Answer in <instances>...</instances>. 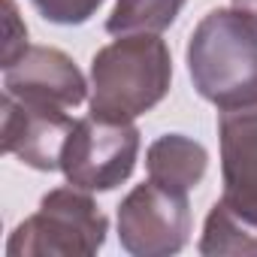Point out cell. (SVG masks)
<instances>
[{
	"mask_svg": "<svg viewBox=\"0 0 257 257\" xmlns=\"http://www.w3.org/2000/svg\"><path fill=\"white\" fill-rule=\"evenodd\" d=\"M173 85V55L158 34H127L103 46L91 61V115L137 121L152 112Z\"/></svg>",
	"mask_w": 257,
	"mask_h": 257,
	"instance_id": "obj_1",
	"label": "cell"
},
{
	"mask_svg": "<svg viewBox=\"0 0 257 257\" xmlns=\"http://www.w3.org/2000/svg\"><path fill=\"white\" fill-rule=\"evenodd\" d=\"M185 58L194 91L221 112L257 103V28L233 7L203 16Z\"/></svg>",
	"mask_w": 257,
	"mask_h": 257,
	"instance_id": "obj_2",
	"label": "cell"
},
{
	"mask_svg": "<svg viewBox=\"0 0 257 257\" xmlns=\"http://www.w3.org/2000/svg\"><path fill=\"white\" fill-rule=\"evenodd\" d=\"M109 218L94 203L91 191L64 185L40 200V209L25 218L10 242V257H91L106 245Z\"/></svg>",
	"mask_w": 257,
	"mask_h": 257,
	"instance_id": "obj_3",
	"label": "cell"
},
{
	"mask_svg": "<svg viewBox=\"0 0 257 257\" xmlns=\"http://www.w3.org/2000/svg\"><path fill=\"white\" fill-rule=\"evenodd\" d=\"M140 127L134 121H109V118H79L64 146L61 173L70 185L100 194L115 191L131 179L140 158Z\"/></svg>",
	"mask_w": 257,
	"mask_h": 257,
	"instance_id": "obj_4",
	"label": "cell"
},
{
	"mask_svg": "<svg viewBox=\"0 0 257 257\" xmlns=\"http://www.w3.org/2000/svg\"><path fill=\"white\" fill-rule=\"evenodd\" d=\"M118 242L134 257H170L191 239L188 194L170 191L158 182H143L118 206Z\"/></svg>",
	"mask_w": 257,
	"mask_h": 257,
	"instance_id": "obj_5",
	"label": "cell"
},
{
	"mask_svg": "<svg viewBox=\"0 0 257 257\" xmlns=\"http://www.w3.org/2000/svg\"><path fill=\"white\" fill-rule=\"evenodd\" d=\"M73 127L76 118L70 115V109L40 106L4 94V152L16 155L22 164L40 173L61 170L64 146Z\"/></svg>",
	"mask_w": 257,
	"mask_h": 257,
	"instance_id": "obj_6",
	"label": "cell"
},
{
	"mask_svg": "<svg viewBox=\"0 0 257 257\" xmlns=\"http://www.w3.org/2000/svg\"><path fill=\"white\" fill-rule=\"evenodd\" d=\"M88 91L91 85L85 82L76 61L52 46H28L16 64L4 67V94L28 103L76 109L91 97Z\"/></svg>",
	"mask_w": 257,
	"mask_h": 257,
	"instance_id": "obj_7",
	"label": "cell"
},
{
	"mask_svg": "<svg viewBox=\"0 0 257 257\" xmlns=\"http://www.w3.org/2000/svg\"><path fill=\"white\" fill-rule=\"evenodd\" d=\"M221 140V200L257 224V103L218 115Z\"/></svg>",
	"mask_w": 257,
	"mask_h": 257,
	"instance_id": "obj_8",
	"label": "cell"
},
{
	"mask_svg": "<svg viewBox=\"0 0 257 257\" xmlns=\"http://www.w3.org/2000/svg\"><path fill=\"white\" fill-rule=\"evenodd\" d=\"M146 170L152 182L179 194H191L209 170V152L203 143L185 134H164L149 146Z\"/></svg>",
	"mask_w": 257,
	"mask_h": 257,
	"instance_id": "obj_9",
	"label": "cell"
},
{
	"mask_svg": "<svg viewBox=\"0 0 257 257\" xmlns=\"http://www.w3.org/2000/svg\"><path fill=\"white\" fill-rule=\"evenodd\" d=\"M200 254L221 257V254H257V224L230 209L224 200H218L203 224Z\"/></svg>",
	"mask_w": 257,
	"mask_h": 257,
	"instance_id": "obj_10",
	"label": "cell"
},
{
	"mask_svg": "<svg viewBox=\"0 0 257 257\" xmlns=\"http://www.w3.org/2000/svg\"><path fill=\"white\" fill-rule=\"evenodd\" d=\"M182 10L185 0H115L112 16L106 19V34H161L179 19Z\"/></svg>",
	"mask_w": 257,
	"mask_h": 257,
	"instance_id": "obj_11",
	"label": "cell"
},
{
	"mask_svg": "<svg viewBox=\"0 0 257 257\" xmlns=\"http://www.w3.org/2000/svg\"><path fill=\"white\" fill-rule=\"evenodd\" d=\"M31 4L46 22L64 25V28H76V25L91 22L106 0H31Z\"/></svg>",
	"mask_w": 257,
	"mask_h": 257,
	"instance_id": "obj_12",
	"label": "cell"
},
{
	"mask_svg": "<svg viewBox=\"0 0 257 257\" xmlns=\"http://www.w3.org/2000/svg\"><path fill=\"white\" fill-rule=\"evenodd\" d=\"M7 4V37H4V67L16 64L25 52H28V28L19 19V7L16 0H4Z\"/></svg>",
	"mask_w": 257,
	"mask_h": 257,
	"instance_id": "obj_13",
	"label": "cell"
},
{
	"mask_svg": "<svg viewBox=\"0 0 257 257\" xmlns=\"http://www.w3.org/2000/svg\"><path fill=\"white\" fill-rule=\"evenodd\" d=\"M230 4H233L236 13H242V16L257 28V0H230Z\"/></svg>",
	"mask_w": 257,
	"mask_h": 257,
	"instance_id": "obj_14",
	"label": "cell"
}]
</instances>
